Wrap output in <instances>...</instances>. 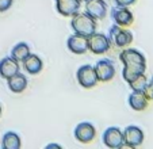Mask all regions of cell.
<instances>
[{"mask_svg":"<svg viewBox=\"0 0 153 149\" xmlns=\"http://www.w3.org/2000/svg\"><path fill=\"white\" fill-rule=\"evenodd\" d=\"M146 83H148V79H146V76H145V73H141V74H138L137 77H134L133 80H130L127 84H129V87L131 88V91H144Z\"/></svg>","mask_w":153,"mask_h":149,"instance_id":"20","label":"cell"},{"mask_svg":"<svg viewBox=\"0 0 153 149\" xmlns=\"http://www.w3.org/2000/svg\"><path fill=\"white\" fill-rule=\"evenodd\" d=\"M117 6H121V7H130L133 6L136 3L137 0H114Z\"/></svg>","mask_w":153,"mask_h":149,"instance_id":"23","label":"cell"},{"mask_svg":"<svg viewBox=\"0 0 153 149\" xmlns=\"http://www.w3.org/2000/svg\"><path fill=\"white\" fill-rule=\"evenodd\" d=\"M7 86H8L10 91L15 92V94H20L27 88V79L23 73L18 72L7 79Z\"/></svg>","mask_w":153,"mask_h":149,"instance_id":"14","label":"cell"},{"mask_svg":"<svg viewBox=\"0 0 153 149\" xmlns=\"http://www.w3.org/2000/svg\"><path fill=\"white\" fill-rule=\"evenodd\" d=\"M22 145V141L18 133L15 132H7L3 136L1 140V148L3 149H19Z\"/></svg>","mask_w":153,"mask_h":149,"instance_id":"17","label":"cell"},{"mask_svg":"<svg viewBox=\"0 0 153 149\" xmlns=\"http://www.w3.org/2000/svg\"><path fill=\"white\" fill-rule=\"evenodd\" d=\"M111 18H113L114 23H117L121 27L130 26L134 20L133 12L130 11L127 7H121V6H117L111 10Z\"/></svg>","mask_w":153,"mask_h":149,"instance_id":"10","label":"cell"},{"mask_svg":"<svg viewBox=\"0 0 153 149\" xmlns=\"http://www.w3.org/2000/svg\"><path fill=\"white\" fill-rule=\"evenodd\" d=\"M18 72H19V63L15 58H12L11 56L1 58V61H0V77L7 80Z\"/></svg>","mask_w":153,"mask_h":149,"instance_id":"13","label":"cell"},{"mask_svg":"<svg viewBox=\"0 0 153 149\" xmlns=\"http://www.w3.org/2000/svg\"><path fill=\"white\" fill-rule=\"evenodd\" d=\"M94 69L98 76V81H110L115 76V66H114L113 61L107 60V58L96 61Z\"/></svg>","mask_w":153,"mask_h":149,"instance_id":"7","label":"cell"},{"mask_svg":"<svg viewBox=\"0 0 153 149\" xmlns=\"http://www.w3.org/2000/svg\"><path fill=\"white\" fill-rule=\"evenodd\" d=\"M103 144L107 148L111 149H121L125 145V138H123V132L117 126L107 127L103 133Z\"/></svg>","mask_w":153,"mask_h":149,"instance_id":"5","label":"cell"},{"mask_svg":"<svg viewBox=\"0 0 153 149\" xmlns=\"http://www.w3.org/2000/svg\"><path fill=\"white\" fill-rule=\"evenodd\" d=\"M80 1H87V0H80Z\"/></svg>","mask_w":153,"mask_h":149,"instance_id":"26","label":"cell"},{"mask_svg":"<svg viewBox=\"0 0 153 149\" xmlns=\"http://www.w3.org/2000/svg\"><path fill=\"white\" fill-rule=\"evenodd\" d=\"M67 46L75 54H84L85 52H88V37L75 33L73 35H71L68 38Z\"/></svg>","mask_w":153,"mask_h":149,"instance_id":"11","label":"cell"},{"mask_svg":"<svg viewBox=\"0 0 153 149\" xmlns=\"http://www.w3.org/2000/svg\"><path fill=\"white\" fill-rule=\"evenodd\" d=\"M50 148H61V145H58V144H48L46 149H50Z\"/></svg>","mask_w":153,"mask_h":149,"instance_id":"24","label":"cell"},{"mask_svg":"<svg viewBox=\"0 0 153 149\" xmlns=\"http://www.w3.org/2000/svg\"><path fill=\"white\" fill-rule=\"evenodd\" d=\"M119 60L123 64L122 77L126 83L133 80L138 74L145 73L146 60H145V56L137 49H125L119 54Z\"/></svg>","mask_w":153,"mask_h":149,"instance_id":"1","label":"cell"},{"mask_svg":"<svg viewBox=\"0 0 153 149\" xmlns=\"http://www.w3.org/2000/svg\"><path fill=\"white\" fill-rule=\"evenodd\" d=\"M148 102L149 99L144 94V91H131V94L129 95V106L136 111L145 110L148 107Z\"/></svg>","mask_w":153,"mask_h":149,"instance_id":"15","label":"cell"},{"mask_svg":"<svg viewBox=\"0 0 153 149\" xmlns=\"http://www.w3.org/2000/svg\"><path fill=\"white\" fill-rule=\"evenodd\" d=\"M131 41H133V34H131V31L123 30L119 27V30L114 34L113 39H111V43L114 42L117 46H119V48H125V46L130 45Z\"/></svg>","mask_w":153,"mask_h":149,"instance_id":"18","label":"cell"},{"mask_svg":"<svg viewBox=\"0 0 153 149\" xmlns=\"http://www.w3.org/2000/svg\"><path fill=\"white\" fill-rule=\"evenodd\" d=\"M107 11H108V7L104 0H87L85 1V12L95 20L104 19Z\"/></svg>","mask_w":153,"mask_h":149,"instance_id":"8","label":"cell"},{"mask_svg":"<svg viewBox=\"0 0 153 149\" xmlns=\"http://www.w3.org/2000/svg\"><path fill=\"white\" fill-rule=\"evenodd\" d=\"M144 94L146 95V98L149 101H153V77L150 80H148L146 86L144 88Z\"/></svg>","mask_w":153,"mask_h":149,"instance_id":"21","label":"cell"},{"mask_svg":"<svg viewBox=\"0 0 153 149\" xmlns=\"http://www.w3.org/2000/svg\"><path fill=\"white\" fill-rule=\"evenodd\" d=\"M14 0H0V12H6L12 7Z\"/></svg>","mask_w":153,"mask_h":149,"instance_id":"22","label":"cell"},{"mask_svg":"<svg viewBox=\"0 0 153 149\" xmlns=\"http://www.w3.org/2000/svg\"><path fill=\"white\" fill-rule=\"evenodd\" d=\"M56 8L62 16H72L80 8V0H54Z\"/></svg>","mask_w":153,"mask_h":149,"instance_id":"12","label":"cell"},{"mask_svg":"<svg viewBox=\"0 0 153 149\" xmlns=\"http://www.w3.org/2000/svg\"><path fill=\"white\" fill-rule=\"evenodd\" d=\"M110 46L111 42L106 34L95 31L88 37V50L92 52L94 54H103V53L108 52Z\"/></svg>","mask_w":153,"mask_h":149,"instance_id":"3","label":"cell"},{"mask_svg":"<svg viewBox=\"0 0 153 149\" xmlns=\"http://www.w3.org/2000/svg\"><path fill=\"white\" fill-rule=\"evenodd\" d=\"M96 129L91 122H80L75 127V138L83 144H88L95 138Z\"/></svg>","mask_w":153,"mask_h":149,"instance_id":"9","label":"cell"},{"mask_svg":"<svg viewBox=\"0 0 153 149\" xmlns=\"http://www.w3.org/2000/svg\"><path fill=\"white\" fill-rule=\"evenodd\" d=\"M76 79H77V83L80 84L83 88H92L98 84V76H96V72L94 69L92 65L87 64V65H81L77 69V73H76Z\"/></svg>","mask_w":153,"mask_h":149,"instance_id":"4","label":"cell"},{"mask_svg":"<svg viewBox=\"0 0 153 149\" xmlns=\"http://www.w3.org/2000/svg\"><path fill=\"white\" fill-rule=\"evenodd\" d=\"M23 66H25V71H26L27 73L38 74L43 68V61L39 56L30 53V54L27 56L26 60H23Z\"/></svg>","mask_w":153,"mask_h":149,"instance_id":"16","label":"cell"},{"mask_svg":"<svg viewBox=\"0 0 153 149\" xmlns=\"http://www.w3.org/2000/svg\"><path fill=\"white\" fill-rule=\"evenodd\" d=\"M0 117H1V104H0Z\"/></svg>","mask_w":153,"mask_h":149,"instance_id":"25","label":"cell"},{"mask_svg":"<svg viewBox=\"0 0 153 149\" xmlns=\"http://www.w3.org/2000/svg\"><path fill=\"white\" fill-rule=\"evenodd\" d=\"M31 53L30 50V46L26 42H19L12 48L11 50V57L15 58L18 63H23V60H26L27 56Z\"/></svg>","mask_w":153,"mask_h":149,"instance_id":"19","label":"cell"},{"mask_svg":"<svg viewBox=\"0 0 153 149\" xmlns=\"http://www.w3.org/2000/svg\"><path fill=\"white\" fill-rule=\"evenodd\" d=\"M71 27L76 34L90 37L96 31V20L91 18L87 12H76L75 15H72Z\"/></svg>","mask_w":153,"mask_h":149,"instance_id":"2","label":"cell"},{"mask_svg":"<svg viewBox=\"0 0 153 149\" xmlns=\"http://www.w3.org/2000/svg\"><path fill=\"white\" fill-rule=\"evenodd\" d=\"M123 138H125V145L129 148H137L144 142V132L141 127L136 126V125H130V126L125 127L123 130Z\"/></svg>","mask_w":153,"mask_h":149,"instance_id":"6","label":"cell"}]
</instances>
